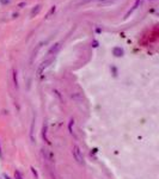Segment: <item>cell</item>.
<instances>
[{"label":"cell","mask_w":159,"mask_h":179,"mask_svg":"<svg viewBox=\"0 0 159 179\" xmlns=\"http://www.w3.org/2000/svg\"><path fill=\"white\" fill-rule=\"evenodd\" d=\"M41 11V5H37V6H35L34 9H32V11H31V17H35L36 14L38 13Z\"/></svg>","instance_id":"8992f818"},{"label":"cell","mask_w":159,"mask_h":179,"mask_svg":"<svg viewBox=\"0 0 159 179\" xmlns=\"http://www.w3.org/2000/svg\"><path fill=\"white\" fill-rule=\"evenodd\" d=\"M2 156V154H1V146H0V158Z\"/></svg>","instance_id":"e0dca14e"},{"label":"cell","mask_w":159,"mask_h":179,"mask_svg":"<svg viewBox=\"0 0 159 179\" xmlns=\"http://www.w3.org/2000/svg\"><path fill=\"white\" fill-rule=\"evenodd\" d=\"M47 130H48V125H47V123H45L43 125V129H42V135H43L44 141H45L47 143H50V142H49V140H48V138H47Z\"/></svg>","instance_id":"5b68a950"},{"label":"cell","mask_w":159,"mask_h":179,"mask_svg":"<svg viewBox=\"0 0 159 179\" xmlns=\"http://www.w3.org/2000/svg\"><path fill=\"white\" fill-rule=\"evenodd\" d=\"M101 1H103V0H101Z\"/></svg>","instance_id":"ac0fdd59"},{"label":"cell","mask_w":159,"mask_h":179,"mask_svg":"<svg viewBox=\"0 0 159 179\" xmlns=\"http://www.w3.org/2000/svg\"><path fill=\"white\" fill-rule=\"evenodd\" d=\"M4 178H5V179H11V178H10V177H9V176H6V174L4 176Z\"/></svg>","instance_id":"2e32d148"},{"label":"cell","mask_w":159,"mask_h":179,"mask_svg":"<svg viewBox=\"0 0 159 179\" xmlns=\"http://www.w3.org/2000/svg\"><path fill=\"white\" fill-rule=\"evenodd\" d=\"M31 171H32V173H34V176H35V178L38 179V174H37V171L34 168V167H31Z\"/></svg>","instance_id":"9c48e42d"},{"label":"cell","mask_w":159,"mask_h":179,"mask_svg":"<svg viewBox=\"0 0 159 179\" xmlns=\"http://www.w3.org/2000/svg\"><path fill=\"white\" fill-rule=\"evenodd\" d=\"M15 179H23V177H22V173H20L18 170H16L15 171Z\"/></svg>","instance_id":"ba28073f"},{"label":"cell","mask_w":159,"mask_h":179,"mask_svg":"<svg viewBox=\"0 0 159 179\" xmlns=\"http://www.w3.org/2000/svg\"><path fill=\"white\" fill-rule=\"evenodd\" d=\"M111 69H113V72H114V77H116V75H117V74H116V68L115 67H113Z\"/></svg>","instance_id":"9a60e30c"},{"label":"cell","mask_w":159,"mask_h":179,"mask_svg":"<svg viewBox=\"0 0 159 179\" xmlns=\"http://www.w3.org/2000/svg\"><path fill=\"white\" fill-rule=\"evenodd\" d=\"M52 61H53L52 59H48V60H45L44 62H42V63H41V66L38 67V69H37V75H41V73H42L44 69L47 68V67L52 63Z\"/></svg>","instance_id":"7a4b0ae2"},{"label":"cell","mask_w":159,"mask_h":179,"mask_svg":"<svg viewBox=\"0 0 159 179\" xmlns=\"http://www.w3.org/2000/svg\"><path fill=\"white\" fill-rule=\"evenodd\" d=\"M113 54H114L116 57H121V56H123L125 52H123V49H122L121 47H114V48H113Z\"/></svg>","instance_id":"3957f363"},{"label":"cell","mask_w":159,"mask_h":179,"mask_svg":"<svg viewBox=\"0 0 159 179\" xmlns=\"http://www.w3.org/2000/svg\"><path fill=\"white\" fill-rule=\"evenodd\" d=\"M0 2L2 5H6V4H10V0H0Z\"/></svg>","instance_id":"4fadbf2b"},{"label":"cell","mask_w":159,"mask_h":179,"mask_svg":"<svg viewBox=\"0 0 159 179\" xmlns=\"http://www.w3.org/2000/svg\"><path fill=\"white\" fill-rule=\"evenodd\" d=\"M92 47H93V48H97V47H98V42L96 41V40L92 41Z\"/></svg>","instance_id":"8fae6325"},{"label":"cell","mask_w":159,"mask_h":179,"mask_svg":"<svg viewBox=\"0 0 159 179\" xmlns=\"http://www.w3.org/2000/svg\"><path fill=\"white\" fill-rule=\"evenodd\" d=\"M73 158L75 159V161L78 163V164H80V165H83L84 164V158H83V153L80 151V148L75 145V146H73Z\"/></svg>","instance_id":"6da1fadb"},{"label":"cell","mask_w":159,"mask_h":179,"mask_svg":"<svg viewBox=\"0 0 159 179\" xmlns=\"http://www.w3.org/2000/svg\"><path fill=\"white\" fill-rule=\"evenodd\" d=\"M72 124H73V120H71V122H70V125H68V129H70V133H73V131H72Z\"/></svg>","instance_id":"7c38bea8"},{"label":"cell","mask_w":159,"mask_h":179,"mask_svg":"<svg viewBox=\"0 0 159 179\" xmlns=\"http://www.w3.org/2000/svg\"><path fill=\"white\" fill-rule=\"evenodd\" d=\"M60 43H55L50 49H49V52H48V55H55L56 53H58L59 50H60Z\"/></svg>","instance_id":"277c9868"},{"label":"cell","mask_w":159,"mask_h":179,"mask_svg":"<svg viewBox=\"0 0 159 179\" xmlns=\"http://www.w3.org/2000/svg\"><path fill=\"white\" fill-rule=\"evenodd\" d=\"M23 6H25V2H20V4L18 5V7H23Z\"/></svg>","instance_id":"5bb4252c"},{"label":"cell","mask_w":159,"mask_h":179,"mask_svg":"<svg viewBox=\"0 0 159 179\" xmlns=\"http://www.w3.org/2000/svg\"><path fill=\"white\" fill-rule=\"evenodd\" d=\"M13 83H15V86L18 87V79H17V72L13 69Z\"/></svg>","instance_id":"52a82bcc"},{"label":"cell","mask_w":159,"mask_h":179,"mask_svg":"<svg viewBox=\"0 0 159 179\" xmlns=\"http://www.w3.org/2000/svg\"><path fill=\"white\" fill-rule=\"evenodd\" d=\"M54 12H55V6H53V7L50 9V11L48 12V14H47V17H49L50 14H53V13H54Z\"/></svg>","instance_id":"30bf717a"}]
</instances>
